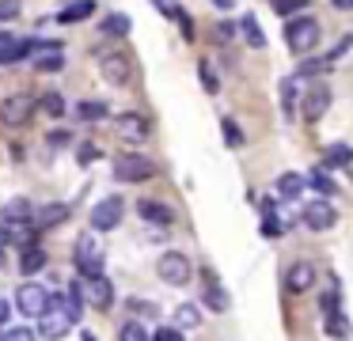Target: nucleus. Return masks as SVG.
I'll return each instance as SVG.
<instances>
[{
    "label": "nucleus",
    "mask_w": 353,
    "mask_h": 341,
    "mask_svg": "<svg viewBox=\"0 0 353 341\" xmlns=\"http://www.w3.org/2000/svg\"><path fill=\"white\" fill-rule=\"evenodd\" d=\"M72 258H77V273L84 280H103V277H107V269H103V247L95 242V231L77 235Z\"/></svg>",
    "instance_id": "nucleus-1"
},
{
    "label": "nucleus",
    "mask_w": 353,
    "mask_h": 341,
    "mask_svg": "<svg viewBox=\"0 0 353 341\" xmlns=\"http://www.w3.org/2000/svg\"><path fill=\"white\" fill-rule=\"evenodd\" d=\"M319 19H312V15H296V19L285 23V45H289L292 53H307L315 50V42H319Z\"/></svg>",
    "instance_id": "nucleus-2"
},
{
    "label": "nucleus",
    "mask_w": 353,
    "mask_h": 341,
    "mask_svg": "<svg viewBox=\"0 0 353 341\" xmlns=\"http://www.w3.org/2000/svg\"><path fill=\"white\" fill-rule=\"evenodd\" d=\"M156 273H160V280H163V285L183 288V285H190L194 265H190V258H186V254H179V250H163V254H160V262H156Z\"/></svg>",
    "instance_id": "nucleus-3"
},
{
    "label": "nucleus",
    "mask_w": 353,
    "mask_h": 341,
    "mask_svg": "<svg viewBox=\"0 0 353 341\" xmlns=\"http://www.w3.org/2000/svg\"><path fill=\"white\" fill-rule=\"evenodd\" d=\"M34 110H39V99H31V95H8L4 103H0V125L23 129V125H31Z\"/></svg>",
    "instance_id": "nucleus-4"
},
{
    "label": "nucleus",
    "mask_w": 353,
    "mask_h": 341,
    "mask_svg": "<svg viewBox=\"0 0 353 341\" xmlns=\"http://www.w3.org/2000/svg\"><path fill=\"white\" fill-rule=\"evenodd\" d=\"M156 174V163L145 159L141 152H122L114 159V182H148Z\"/></svg>",
    "instance_id": "nucleus-5"
},
{
    "label": "nucleus",
    "mask_w": 353,
    "mask_h": 341,
    "mask_svg": "<svg viewBox=\"0 0 353 341\" xmlns=\"http://www.w3.org/2000/svg\"><path fill=\"white\" fill-rule=\"evenodd\" d=\"M16 307L23 311V315H31V318H42L50 307H54V292L42 288V285H34V280H27V285H19V292H16Z\"/></svg>",
    "instance_id": "nucleus-6"
},
{
    "label": "nucleus",
    "mask_w": 353,
    "mask_h": 341,
    "mask_svg": "<svg viewBox=\"0 0 353 341\" xmlns=\"http://www.w3.org/2000/svg\"><path fill=\"white\" fill-rule=\"evenodd\" d=\"M72 326H77V322H72L69 311H65V300H57V296H54V307H50L46 315L39 318V333H42L46 341H61L65 333L72 330Z\"/></svg>",
    "instance_id": "nucleus-7"
},
{
    "label": "nucleus",
    "mask_w": 353,
    "mask_h": 341,
    "mask_svg": "<svg viewBox=\"0 0 353 341\" xmlns=\"http://www.w3.org/2000/svg\"><path fill=\"white\" fill-rule=\"evenodd\" d=\"M122 212H125V201L118 194L95 201V209H92V231H114V227L122 224Z\"/></svg>",
    "instance_id": "nucleus-8"
},
{
    "label": "nucleus",
    "mask_w": 353,
    "mask_h": 341,
    "mask_svg": "<svg viewBox=\"0 0 353 341\" xmlns=\"http://www.w3.org/2000/svg\"><path fill=\"white\" fill-rule=\"evenodd\" d=\"M99 72L107 83H114V87H125L133 76V61L125 57V53H103L99 57Z\"/></svg>",
    "instance_id": "nucleus-9"
},
{
    "label": "nucleus",
    "mask_w": 353,
    "mask_h": 341,
    "mask_svg": "<svg viewBox=\"0 0 353 341\" xmlns=\"http://www.w3.org/2000/svg\"><path fill=\"white\" fill-rule=\"evenodd\" d=\"M148 133H152V125L141 114H118L114 118V136L122 144H141V141H148Z\"/></svg>",
    "instance_id": "nucleus-10"
},
{
    "label": "nucleus",
    "mask_w": 353,
    "mask_h": 341,
    "mask_svg": "<svg viewBox=\"0 0 353 341\" xmlns=\"http://www.w3.org/2000/svg\"><path fill=\"white\" fill-rule=\"evenodd\" d=\"M300 224L307 227V231H330V227L338 224V212L330 201H312L304 212H300Z\"/></svg>",
    "instance_id": "nucleus-11"
},
{
    "label": "nucleus",
    "mask_w": 353,
    "mask_h": 341,
    "mask_svg": "<svg viewBox=\"0 0 353 341\" xmlns=\"http://www.w3.org/2000/svg\"><path fill=\"white\" fill-rule=\"evenodd\" d=\"M315 265L312 262H292L289 269H285V288H289L292 296H304V292H312L315 288Z\"/></svg>",
    "instance_id": "nucleus-12"
},
{
    "label": "nucleus",
    "mask_w": 353,
    "mask_h": 341,
    "mask_svg": "<svg viewBox=\"0 0 353 341\" xmlns=\"http://www.w3.org/2000/svg\"><path fill=\"white\" fill-rule=\"evenodd\" d=\"M327 106H330V87H327V83H315V87L304 91L300 114H304V121H319L323 114H327Z\"/></svg>",
    "instance_id": "nucleus-13"
},
{
    "label": "nucleus",
    "mask_w": 353,
    "mask_h": 341,
    "mask_svg": "<svg viewBox=\"0 0 353 341\" xmlns=\"http://www.w3.org/2000/svg\"><path fill=\"white\" fill-rule=\"evenodd\" d=\"M34 68L39 72H61L65 68L61 42H34Z\"/></svg>",
    "instance_id": "nucleus-14"
},
{
    "label": "nucleus",
    "mask_w": 353,
    "mask_h": 341,
    "mask_svg": "<svg viewBox=\"0 0 353 341\" xmlns=\"http://www.w3.org/2000/svg\"><path fill=\"white\" fill-rule=\"evenodd\" d=\"M0 220L8 227H23V224H34V209H31V201L27 197H12L4 209H0Z\"/></svg>",
    "instance_id": "nucleus-15"
},
{
    "label": "nucleus",
    "mask_w": 353,
    "mask_h": 341,
    "mask_svg": "<svg viewBox=\"0 0 353 341\" xmlns=\"http://www.w3.org/2000/svg\"><path fill=\"white\" fill-rule=\"evenodd\" d=\"M65 220H69V205L65 201H50V205H42V209H34V227H39V231H50V227L65 224Z\"/></svg>",
    "instance_id": "nucleus-16"
},
{
    "label": "nucleus",
    "mask_w": 353,
    "mask_h": 341,
    "mask_svg": "<svg viewBox=\"0 0 353 341\" xmlns=\"http://www.w3.org/2000/svg\"><path fill=\"white\" fill-rule=\"evenodd\" d=\"M84 288H88V303H92L95 311H110V307H114V285H110L107 277H103V280H84Z\"/></svg>",
    "instance_id": "nucleus-17"
},
{
    "label": "nucleus",
    "mask_w": 353,
    "mask_h": 341,
    "mask_svg": "<svg viewBox=\"0 0 353 341\" xmlns=\"http://www.w3.org/2000/svg\"><path fill=\"white\" fill-rule=\"evenodd\" d=\"M201 277H205V292H201V303H205L209 311H228V292L216 285V277H213L209 269L201 273Z\"/></svg>",
    "instance_id": "nucleus-18"
},
{
    "label": "nucleus",
    "mask_w": 353,
    "mask_h": 341,
    "mask_svg": "<svg viewBox=\"0 0 353 341\" xmlns=\"http://www.w3.org/2000/svg\"><path fill=\"white\" fill-rule=\"evenodd\" d=\"M137 212H141V220H148V224H160V227H168L171 220H175L171 205H163V201H137Z\"/></svg>",
    "instance_id": "nucleus-19"
},
{
    "label": "nucleus",
    "mask_w": 353,
    "mask_h": 341,
    "mask_svg": "<svg viewBox=\"0 0 353 341\" xmlns=\"http://www.w3.org/2000/svg\"><path fill=\"white\" fill-rule=\"evenodd\" d=\"M84 303H88V288L80 285V280H72L69 292H65V311H69L72 322H80V315H84Z\"/></svg>",
    "instance_id": "nucleus-20"
},
{
    "label": "nucleus",
    "mask_w": 353,
    "mask_h": 341,
    "mask_svg": "<svg viewBox=\"0 0 353 341\" xmlns=\"http://www.w3.org/2000/svg\"><path fill=\"white\" fill-rule=\"evenodd\" d=\"M300 95H304V91H300V80H296V76H289V80L281 83V114H285V121L296 118V99Z\"/></svg>",
    "instance_id": "nucleus-21"
},
{
    "label": "nucleus",
    "mask_w": 353,
    "mask_h": 341,
    "mask_svg": "<svg viewBox=\"0 0 353 341\" xmlns=\"http://www.w3.org/2000/svg\"><path fill=\"white\" fill-rule=\"evenodd\" d=\"M323 333H327V338H334V341H345V338L353 333V322H350V315H345V311H338V315L323 318Z\"/></svg>",
    "instance_id": "nucleus-22"
},
{
    "label": "nucleus",
    "mask_w": 353,
    "mask_h": 341,
    "mask_svg": "<svg viewBox=\"0 0 353 341\" xmlns=\"http://www.w3.org/2000/svg\"><path fill=\"white\" fill-rule=\"evenodd\" d=\"M307 186V178L304 174H296V171H285V174H277V194L285 197V201H292V197H300V189Z\"/></svg>",
    "instance_id": "nucleus-23"
},
{
    "label": "nucleus",
    "mask_w": 353,
    "mask_h": 341,
    "mask_svg": "<svg viewBox=\"0 0 353 341\" xmlns=\"http://www.w3.org/2000/svg\"><path fill=\"white\" fill-rule=\"evenodd\" d=\"M103 34H110V38H125L133 30V19L130 15H122V12H110V15H103Z\"/></svg>",
    "instance_id": "nucleus-24"
},
{
    "label": "nucleus",
    "mask_w": 353,
    "mask_h": 341,
    "mask_svg": "<svg viewBox=\"0 0 353 341\" xmlns=\"http://www.w3.org/2000/svg\"><path fill=\"white\" fill-rule=\"evenodd\" d=\"M175 326L179 330H198L201 326V307L198 303H179L175 307Z\"/></svg>",
    "instance_id": "nucleus-25"
},
{
    "label": "nucleus",
    "mask_w": 353,
    "mask_h": 341,
    "mask_svg": "<svg viewBox=\"0 0 353 341\" xmlns=\"http://www.w3.org/2000/svg\"><path fill=\"white\" fill-rule=\"evenodd\" d=\"M307 186H312L315 194H323V197H334V194H338V182L330 178L323 167H312V174H307Z\"/></svg>",
    "instance_id": "nucleus-26"
},
{
    "label": "nucleus",
    "mask_w": 353,
    "mask_h": 341,
    "mask_svg": "<svg viewBox=\"0 0 353 341\" xmlns=\"http://www.w3.org/2000/svg\"><path fill=\"white\" fill-rule=\"evenodd\" d=\"M92 12H95V0H72L69 8H61L57 23H80V19H88Z\"/></svg>",
    "instance_id": "nucleus-27"
},
{
    "label": "nucleus",
    "mask_w": 353,
    "mask_h": 341,
    "mask_svg": "<svg viewBox=\"0 0 353 341\" xmlns=\"http://www.w3.org/2000/svg\"><path fill=\"white\" fill-rule=\"evenodd\" d=\"M46 262H50V258H46V250H42V247H31V250L19 254V269H23V273H42V269H46Z\"/></svg>",
    "instance_id": "nucleus-28"
},
{
    "label": "nucleus",
    "mask_w": 353,
    "mask_h": 341,
    "mask_svg": "<svg viewBox=\"0 0 353 341\" xmlns=\"http://www.w3.org/2000/svg\"><path fill=\"white\" fill-rule=\"evenodd\" d=\"M239 30H243V38H247L251 50H262V45H266V34H262V27H259L254 15H243V19H239Z\"/></svg>",
    "instance_id": "nucleus-29"
},
{
    "label": "nucleus",
    "mask_w": 353,
    "mask_h": 341,
    "mask_svg": "<svg viewBox=\"0 0 353 341\" xmlns=\"http://www.w3.org/2000/svg\"><path fill=\"white\" fill-rule=\"evenodd\" d=\"M27 53H34V42H27V38H16L8 50L0 53V65H16V61H23Z\"/></svg>",
    "instance_id": "nucleus-30"
},
{
    "label": "nucleus",
    "mask_w": 353,
    "mask_h": 341,
    "mask_svg": "<svg viewBox=\"0 0 353 341\" xmlns=\"http://www.w3.org/2000/svg\"><path fill=\"white\" fill-rule=\"evenodd\" d=\"M350 156H353V148H345V144H330L327 156H323V171H327V167H345Z\"/></svg>",
    "instance_id": "nucleus-31"
},
{
    "label": "nucleus",
    "mask_w": 353,
    "mask_h": 341,
    "mask_svg": "<svg viewBox=\"0 0 353 341\" xmlns=\"http://www.w3.org/2000/svg\"><path fill=\"white\" fill-rule=\"evenodd\" d=\"M118 341H152V338H148L145 322L130 318V322H122V330H118Z\"/></svg>",
    "instance_id": "nucleus-32"
},
{
    "label": "nucleus",
    "mask_w": 353,
    "mask_h": 341,
    "mask_svg": "<svg viewBox=\"0 0 353 341\" xmlns=\"http://www.w3.org/2000/svg\"><path fill=\"white\" fill-rule=\"evenodd\" d=\"M304 8H307V0H274V12L281 15L285 23L296 19V12H304Z\"/></svg>",
    "instance_id": "nucleus-33"
},
{
    "label": "nucleus",
    "mask_w": 353,
    "mask_h": 341,
    "mask_svg": "<svg viewBox=\"0 0 353 341\" xmlns=\"http://www.w3.org/2000/svg\"><path fill=\"white\" fill-rule=\"evenodd\" d=\"M77 114H80L84 121H103V118L110 114V106H107V103H80Z\"/></svg>",
    "instance_id": "nucleus-34"
},
{
    "label": "nucleus",
    "mask_w": 353,
    "mask_h": 341,
    "mask_svg": "<svg viewBox=\"0 0 353 341\" xmlns=\"http://www.w3.org/2000/svg\"><path fill=\"white\" fill-rule=\"evenodd\" d=\"M0 341H39V330H31V326H8V330L0 333Z\"/></svg>",
    "instance_id": "nucleus-35"
},
{
    "label": "nucleus",
    "mask_w": 353,
    "mask_h": 341,
    "mask_svg": "<svg viewBox=\"0 0 353 341\" xmlns=\"http://www.w3.org/2000/svg\"><path fill=\"white\" fill-rule=\"evenodd\" d=\"M198 76H201V83H205L209 95H216V91H221V80H216V72H213V65H209V61H198Z\"/></svg>",
    "instance_id": "nucleus-36"
},
{
    "label": "nucleus",
    "mask_w": 353,
    "mask_h": 341,
    "mask_svg": "<svg viewBox=\"0 0 353 341\" xmlns=\"http://www.w3.org/2000/svg\"><path fill=\"white\" fill-rule=\"evenodd\" d=\"M42 110H46L50 118H61V114H65V99L57 95V91H46V95H42Z\"/></svg>",
    "instance_id": "nucleus-37"
},
{
    "label": "nucleus",
    "mask_w": 353,
    "mask_h": 341,
    "mask_svg": "<svg viewBox=\"0 0 353 341\" xmlns=\"http://www.w3.org/2000/svg\"><path fill=\"white\" fill-rule=\"evenodd\" d=\"M319 307H323V318H330V315H338V288H327V292H323V300H319Z\"/></svg>",
    "instance_id": "nucleus-38"
},
{
    "label": "nucleus",
    "mask_w": 353,
    "mask_h": 341,
    "mask_svg": "<svg viewBox=\"0 0 353 341\" xmlns=\"http://www.w3.org/2000/svg\"><path fill=\"white\" fill-rule=\"evenodd\" d=\"M221 129H224V141H228L232 148H239V144H243V133H239V125H236L232 118H224V121H221Z\"/></svg>",
    "instance_id": "nucleus-39"
},
{
    "label": "nucleus",
    "mask_w": 353,
    "mask_h": 341,
    "mask_svg": "<svg viewBox=\"0 0 353 341\" xmlns=\"http://www.w3.org/2000/svg\"><path fill=\"white\" fill-rule=\"evenodd\" d=\"M19 12H23V4H19V0H0V23L19 19Z\"/></svg>",
    "instance_id": "nucleus-40"
},
{
    "label": "nucleus",
    "mask_w": 353,
    "mask_h": 341,
    "mask_svg": "<svg viewBox=\"0 0 353 341\" xmlns=\"http://www.w3.org/2000/svg\"><path fill=\"white\" fill-rule=\"evenodd\" d=\"M345 50H353V30H350V34H342V38H338V42H334V50L327 53V61H330V65H334V61L342 57Z\"/></svg>",
    "instance_id": "nucleus-41"
},
{
    "label": "nucleus",
    "mask_w": 353,
    "mask_h": 341,
    "mask_svg": "<svg viewBox=\"0 0 353 341\" xmlns=\"http://www.w3.org/2000/svg\"><path fill=\"white\" fill-rule=\"evenodd\" d=\"M99 156H103V152L95 148L92 141H84V144H80V152H77V159H80V163H84V167H88V163H95V159H99Z\"/></svg>",
    "instance_id": "nucleus-42"
},
{
    "label": "nucleus",
    "mask_w": 353,
    "mask_h": 341,
    "mask_svg": "<svg viewBox=\"0 0 353 341\" xmlns=\"http://www.w3.org/2000/svg\"><path fill=\"white\" fill-rule=\"evenodd\" d=\"M175 23H179V30H183V38H186V42H194V19H190V12H183V8H179Z\"/></svg>",
    "instance_id": "nucleus-43"
},
{
    "label": "nucleus",
    "mask_w": 353,
    "mask_h": 341,
    "mask_svg": "<svg viewBox=\"0 0 353 341\" xmlns=\"http://www.w3.org/2000/svg\"><path fill=\"white\" fill-rule=\"evenodd\" d=\"M152 341H186V338H183L179 326H160V330L152 333Z\"/></svg>",
    "instance_id": "nucleus-44"
},
{
    "label": "nucleus",
    "mask_w": 353,
    "mask_h": 341,
    "mask_svg": "<svg viewBox=\"0 0 353 341\" xmlns=\"http://www.w3.org/2000/svg\"><path fill=\"white\" fill-rule=\"evenodd\" d=\"M262 235H266V239H277V235H285V227L277 224V216H266V224H262Z\"/></svg>",
    "instance_id": "nucleus-45"
},
{
    "label": "nucleus",
    "mask_w": 353,
    "mask_h": 341,
    "mask_svg": "<svg viewBox=\"0 0 353 341\" xmlns=\"http://www.w3.org/2000/svg\"><path fill=\"white\" fill-rule=\"evenodd\" d=\"M236 30H239L236 23H216V34H213V38H216V42H228V38L236 34Z\"/></svg>",
    "instance_id": "nucleus-46"
},
{
    "label": "nucleus",
    "mask_w": 353,
    "mask_h": 341,
    "mask_svg": "<svg viewBox=\"0 0 353 341\" xmlns=\"http://www.w3.org/2000/svg\"><path fill=\"white\" fill-rule=\"evenodd\" d=\"M130 311H137V315H152V303L148 300H130Z\"/></svg>",
    "instance_id": "nucleus-47"
},
{
    "label": "nucleus",
    "mask_w": 353,
    "mask_h": 341,
    "mask_svg": "<svg viewBox=\"0 0 353 341\" xmlns=\"http://www.w3.org/2000/svg\"><path fill=\"white\" fill-rule=\"evenodd\" d=\"M152 4H156V8H160V12H163V15H171V19H175V15H179V8H175V4H171V0H152Z\"/></svg>",
    "instance_id": "nucleus-48"
},
{
    "label": "nucleus",
    "mask_w": 353,
    "mask_h": 341,
    "mask_svg": "<svg viewBox=\"0 0 353 341\" xmlns=\"http://www.w3.org/2000/svg\"><path fill=\"white\" fill-rule=\"evenodd\" d=\"M72 136L69 133H50V144H54V148H65V144H69Z\"/></svg>",
    "instance_id": "nucleus-49"
},
{
    "label": "nucleus",
    "mask_w": 353,
    "mask_h": 341,
    "mask_svg": "<svg viewBox=\"0 0 353 341\" xmlns=\"http://www.w3.org/2000/svg\"><path fill=\"white\" fill-rule=\"evenodd\" d=\"M8 303H4V300H0V333H4V330H8Z\"/></svg>",
    "instance_id": "nucleus-50"
},
{
    "label": "nucleus",
    "mask_w": 353,
    "mask_h": 341,
    "mask_svg": "<svg viewBox=\"0 0 353 341\" xmlns=\"http://www.w3.org/2000/svg\"><path fill=\"white\" fill-rule=\"evenodd\" d=\"M12 42H16V38H12V30H0V53L8 50V45H12Z\"/></svg>",
    "instance_id": "nucleus-51"
},
{
    "label": "nucleus",
    "mask_w": 353,
    "mask_h": 341,
    "mask_svg": "<svg viewBox=\"0 0 353 341\" xmlns=\"http://www.w3.org/2000/svg\"><path fill=\"white\" fill-rule=\"evenodd\" d=\"M216 12H228V8H236V0H213Z\"/></svg>",
    "instance_id": "nucleus-52"
},
{
    "label": "nucleus",
    "mask_w": 353,
    "mask_h": 341,
    "mask_svg": "<svg viewBox=\"0 0 353 341\" xmlns=\"http://www.w3.org/2000/svg\"><path fill=\"white\" fill-rule=\"evenodd\" d=\"M334 8H345V12H353V0H330Z\"/></svg>",
    "instance_id": "nucleus-53"
},
{
    "label": "nucleus",
    "mask_w": 353,
    "mask_h": 341,
    "mask_svg": "<svg viewBox=\"0 0 353 341\" xmlns=\"http://www.w3.org/2000/svg\"><path fill=\"white\" fill-rule=\"evenodd\" d=\"M345 178L353 182V156H350V163H345Z\"/></svg>",
    "instance_id": "nucleus-54"
},
{
    "label": "nucleus",
    "mask_w": 353,
    "mask_h": 341,
    "mask_svg": "<svg viewBox=\"0 0 353 341\" xmlns=\"http://www.w3.org/2000/svg\"><path fill=\"white\" fill-rule=\"evenodd\" d=\"M0 273H4V250H0Z\"/></svg>",
    "instance_id": "nucleus-55"
},
{
    "label": "nucleus",
    "mask_w": 353,
    "mask_h": 341,
    "mask_svg": "<svg viewBox=\"0 0 353 341\" xmlns=\"http://www.w3.org/2000/svg\"><path fill=\"white\" fill-rule=\"evenodd\" d=\"M84 341H95V338H92V333H84Z\"/></svg>",
    "instance_id": "nucleus-56"
}]
</instances>
